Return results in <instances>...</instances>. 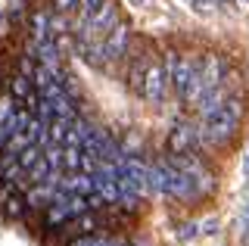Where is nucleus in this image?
Masks as SVG:
<instances>
[{
  "label": "nucleus",
  "mask_w": 249,
  "mask_h": 246,
  "mask_svg": "<svg viewBox=\"0 0 249 246\" xmlns=\"http://www.w3.org/2000/svg\"><path fill=\"white\" fill-rule=\"evenodd\" d=\"M243 112H246V103L240 94H231L218 103V109L202 115V128H199V137L206 147H228L233 141V134L240 131V122H243Z\"/></svg>",
  "instance_id": "f257e3e1"
},
{
  "label": "nucleus",
  "mask_w": 249,
  "mask_h": 246,
  "mask_svg": "<svg viewBox=\"0 0 249 246\" xmlns=\"http://www.w3.org/2000/svg\"><path fill=\"white\" fill-rule=\"evenodd\" d=\"M168 81L175 84V94H178L181 103H196V97L202 94L199 63H193V59H187V56H171Z\"/></svg>",
  "instance_id": "f03ea898"
},
{
  "label": "nucleus",
  "mask_w": 249,
  "mask_h": 246,
  "mask_svg": "<svg viewBox=\"0 0 249 246\" xmlns=\"http://www.w3.org/2000/svg\"><path fill=\"white\" fill-rule=\"evenodd\" d=\"M165 90H168V69L159 66V63H150L143 69V78H140V90H137V94H143L146 103L159 106L162 100H165Z\"/></svg>",
  "instance_id": "7ed1b4c3"
},
{
  "label": "nucleus",
  "mask_w": 249,
  "mask_h": 246,
  "mask_svg": "<svg viewBox=\"0 0 249 246\" xmlns=\"http://www.w3.org/2000/svg\"><path fill=\"white\" fill-rule=\"evenodd\" d=\"M84 22H88V37H97L100 41V37H106L109 28L119 22V3H115V0H103Z\"/></svg>",
  "instance_id": "20e7f679"
},
{
  "label": "nucleus",
  "mask_w": 249,
  "mask_h": 246,
  "mask_svg": "<svg viewBox=\"0 0 249 246\" xmlns=\"http://www.w3.org/2000/svg\"><path fill=\"white\" fill-rule=\"evenodd\" d=\"M199 137V128L193 125V122H175V128L168 131L165 137V150L171 156H181V153H190L193 143H196Z\"/></svg>",
  "instance_id": "39448f33"
},
{
  "label": "nucleus",
  "mask_w": 249,
  "mask_h": 246,
  "mask_svg": "<svg viewBox=\"0 0 249 246\" xmlns=\"http://www.w3.org/2000/svg\"><path fill=\"white\" fill-rule=\"evenodd\" d=\"M128 41H131V28L124 25V22H115V25L109 28V35L103 37V44H100L103 59H122L124 53H128Z\"/></svg>",
  "instance_id": "423d86ee"
},
{
  "label": "nucleus",
  "mask_w": 249,
  "mask_h": 246,
  "mask_svg": "<svg viewBox=\"0 0 249 246\" xmlns=\"http://www.w3.org/2000/svg\"><path fill=\"white\" fill-rule=\"evenodd\" d=\"M224 59L221 56H209L206 63L199 66V84H202V90H215L218 84H221V78H224Z\"/></svg>",
  "instance_id": "0eeeda50"
},
{
  "label": "nucleus",
  "mask_w": 249,
  "mask_h": 246,
  "mask_svg": "<svg viewBox=\"0 0 249 246\" xmlns=\"http://www.w3.org/2000/svg\"><path fill=\"white\" fill-rule=\"evenodd\" d=\"M53 193H56L53 184H31L28 193H22V196H25V209L28 212H44L47 206L53 203Z\"/></svg>",
  "instance_id": "6e6552de"
},
{
  "label": "nucleus",
  "mask_w": 249,
  "mask_h": 246,
  "mask_svg": "<svg viewBox=\"0 0 249 246\" xmlns=\"http://www.w3.org/2000/svg\"><path fill=\"white\" fill-rule=\"evenodd\" d=\"M28 32H31V41H50L53 37V28H50V16L41 10H35L28 16Z\"/></svg>",
  "instance_id": "1a4fd4ad"
},
{
  "label": "nucleus",
  "mask_w": 249,
  "mask_h": 246,
  "mask_svg": "<svg viewBox=\"0 0 249 246\" xmlns=\"http://www.w3.org/2000/svg\"><path fill=\"white\" fill-rule=\"evenodd\" d=\"M0 206H3V212H6V218H13V221H22V218H25V196H22L19 193V190H10V196H6L3 199V203H0Z\"/></svg>",
  "instance_id": "9d476101"
},
{
  "label": "nucleus",
  "mask_w": 249,
  "mask_h": 246,
  "mask_svg": "<svg viewBox=\"0 0 249 246\" xmlns=\"http://www.w3.org/2000/svg\"><path fill=\"white\" fill-rule=\"evenodd\" d=\"M41 156H44V147H41V143H25V147L16 153V165H19L22 172H28V168L35 165Z\"/></svg>",
  "instance_id": "9b49d317"
},
{
  "label": "nucleus",
  "mask_w": 249,
  "mask_h": 246,
  "mask_svg": "<svg viewBox=\"0 0 249 246\" xmlns=\"http://www.w3.org/2000/svg\"><path fill=\"white\" fill-rule=\"evenodd\" d=\"M31 90H35V88H31V78H25L22 72H16L13 78H10V97L16 100V103H25Z\"/></svg>",
  "instance_id": "f8f14e48"
},
{
  "label": "nucleus",
  "mask_w": 249,
  "mask_h": 246,
  "mask_svg": "<svg viewBox=\"0 0 249 246\" xmlns=\"http://www.w3.org/2000/svg\"><path fill=\"white\" fill-rule=\"evenodd\" d=\"M25 181H28V184H47V181H50V165L44 162V156L25 172Z\"/></svg>",
  "instance_id": "ddd939ff"
},
{
  "label": "nucleus",
  "mask_w": 249,
  "mask_h": 246,
  "mask_svg": "<svg viewBox=\"0 0 249 246\" xmlns=\"http://www.w3.org/2000/svg\"><path fill=\"white\" fill-rule=\"evenodd\" d=\"M72 246H124L122 240H115V237H97V234H84L78 237Z\"/></svg>",
  "instance_id": "4468645a"
},
{
  "label": "nucleus",
  "mask_w": 249,
  "mask_h": 246,
  "mask_svg": "<svg viewBox=\"0 0 249 246\" xmlns=\"http://www.w3.org/2000/svg\"><path fill=\"white\" fill-rule=\"evenodd\" d=\"M16 109H19V103H16V100H13L10 94H3V97H0V125H3V122L10 119V115H13Z\"/></svg>",
  "instance_id": "2eb2a0df"
},
{
  "label": "nucleus",
  "mask_w": 249,
  "mask_h": 246,
  "mask_svg": "<svg viewBox=\"0 0 249 246\" xmlns=\"http://www.w3.org/2000/svg\"><path fill=\"white\" fill-rule=\"evenodd\" d=\"M240 234H243V240H249V203L240 209Z\"/></svg>",
  "instance_id": "dca6fc26"
},
{
  "label": "nucleus",
  "mask_w": 249,
  "mask_h": 246,
  "mask_svg": "<svg viewBox=\"0 0 249 246\" xmlns=\"http://www.w3.org/2000/svg\"><path fill=\"white\" fill-rule=\"evenodd\" d=\"M53 10L56 13H72V10H78V0H53Z\"/></svg>",
  "instance_id": "f3484780"
},
{
  "label": "nucleus",
  "mask_w": 249,
  "mask_h": 246,
  "mask_svg": "<svg viewBox=\"0 0 249 246\" xmlns=\"http://www.w3.org/2000/svg\"><path fill=\"white\" fill-rule=\"evenodd\" d=\"M100 3H103V0H78V6H81V16H84V19H88V16H90V13H93V10H97V6H100Z\"/></svg>",
  "instance_id": "a211bd4d"
},
{
  "label": "nucleus",
  "mask_w": 249,
  "mask_h": 246,
  "mask_svg": "<svg viewBox=\"0 0 249 246\" xmlns=\"http://www.w3.org/2000/svg\"><path fill=\"white\" fill-rule=\"evenodd\" d=\"M196 234H199V230H196V225H184V230H181V237H184V240H193Z\"/></svg>",
  "instance_id": "6ab92c4d"
},
{
  "label": "nucleus",
  "mask_w": 249,
  "mask_h": 246,
  "mask_svg": "<svg viewBox=\"0 0 249 246\" xmlns=\"http://www.w3.org/2000/svg\"><path fill=\"white\" fill-rule=\"evenodd\" d=\"M215 230H218V221H215V218H209L206 225H202V234H206V237H209V234H215Z\"/></svg>",
  "instance_id": "aec40b11"
},
{
  "label": "nucleus",
  "mask_w": 249,
  "mask_h": 246,
  "mask_svg": "<svg viewBox=\"0 0 249 246\" xmlns=\"http://www.w3.org/2000/svg\"><path fill=\"white\" fill-rule=\"evenodd\" d=\"M243 175L249 178V147H246V156H243Z\"/></svg>",
  "instance_id": "412c9836"
},
{
  "label": "nucleus",
  "mask_w": 249,
  "mask_h": 246,
  "mask_svg": "<svg viewBox=\"0 0 249 246\" xmlns=\"http://www.w3.org/2000/svg\"><path fill=\"white\" fill-rule=\"evenodd\" d=\"M0 184H3V178H0Z\"/></svg>",
  "instance_id": "4be33fe9"
}]
</instances>
